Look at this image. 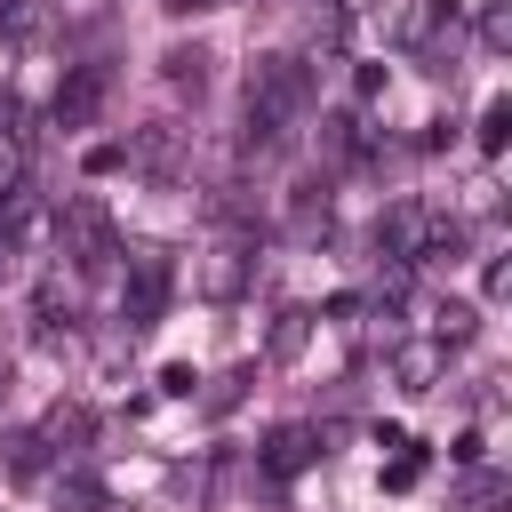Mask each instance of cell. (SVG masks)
<instances>
[{"instance_id": "1", "label": "cell", "mask_w": 512, "mask_h": 512, "mask_svg": "<svg viewBox=\"0 0 512 512\" xmlns=\"http://www.w3.org/2000/svg\"><path fill=\"white\" fill-rule=\"evenodd\" d=\"M312 112V64L304 56H264L256 72H248V144L256 152H272V144H288V128Z\"/></svg>"}, {"instance_id": "2", "label": "cell", "mask_w": 512, "mask_h": 512, "mask_svg": "<svg viewBox=\"0 0 512 512\" xmlns=\"http://www.w3.org/2000/svg\"><path fill=\"white\" fill-rule=\"evenodd\" d=\"M416 248H424V208H384V216H376V256H384L392 272H408Z\"/></svg>"}, {"instance_id": "3", "label": "cell", "mask_w": 512, "mask_h": 512, "mask_svg": "<svg viewBox=\"0 0 512 512\" xmlns=\"http://www.w3.org/2000/svg\"><path fill=\"white\" fill-rule=\"evenodd\" d=\"M104 104V64H80L64 88H56V104H48V120L56 128H88V112Z\"/></svg>"}, {"instance_id": "4", "label": "cell", "mask_w": 512, "mask_h": 512, "mask_svg": "<svg viewBox=\"0 0 512 512\" xmlns=\"http://www.w3.org/2000/svg\"><path fill=\"white\" fill-rule=\"evenodd\" d=\"M160 304H168V264L160 256H136V280H128V328H152L160 320Z\"/></svg>"}, {"instance_id": "5", "label": "cell", "mask_w": 512, "mask_h": 512, "mask_svg": "<svg viewBox=\"0 0 512 512\" xmlns=\"http://www.w3.org/2000/svg\"><path fill=\"white\" fill-rule=\"evenodd\" d=\"M64 232H72V248H80V264H112V224H104V208H88V200H72V208H64Z\"/></svg>"}, {"instance_id": "6", "label": "cell", "mask_w": 512, "mask_h": 512, "mask_svg": "<svg viewBox=\"0 0 512 512\" xmlns=\"http://www.w3.org/2000/svg\"><path fill=\"white\" fill-rule=\"evenodd\" d=\"M304 464H312V432H304V424H280V432L264 440V472L288 480V472H304Z\"/></svg>"}, {"instance_id": "7", "label": "cell", "mask_w": 512, "mask_h": 512, "mask_svg": "<svg viewBox=\"0 0 512 512\" xmlns=\"http://www.w3.org/2000/svg\"><path fill=\"white\" fill-rule=\"evenodd\" d=\"M56 504H64V512H104V488H96L88 472H64V480H56Z\"/></svg>"}, {"instance_id": "8", "label": "cell", "mask_w": 512, "mask_h": 512, "mask_svg": "<svg viewBox=\"0 0 512 512\" xmlns=\"http://www.w3.org/2000/svg\"><path fill=\"white\" fill-rule=\"evenodd\" d=\"M320 144H328L336 160H360V152H368V136H360V120H328V128H320Z\"/></svg>"}, {"instance_id": "9", "label": "cell", "mask_w": 512, "mask_h": 512, "mask_svg": "<svg viewBox=\"0 0 512 512\" xmlns=\"http://www.w3.org/2000/svg\"><path fill=\"white\" fill-rule=\"evenodd\" d=\"M8 472H24V480L40 472V432H16V440H8Z\"/></svg>"}, {"instance_id": "10", "label": "cell", "mask_w": 512, "mask_h": 512, "mask_svg": "<svg viewBox=\"0 0 512 512\" xmlns=\"http://www.w3.org/2000/svg\"><path fill=\"white\" fill-rule=\"evenodd\" d=\"M200 64H208V56H200V48H192V56H184V48H176V56H168V80H176V88H200V80H208V72H200Z\"/></svg>"}, {"instance_id": "11", "label": "cell", "mask_w": 512, "mask_h": 512, "mask_svg": "<svg viewBox=\"0 0 512 512\" xmlns=\"http://www.w3.org/2000/svg\"><path fill=\"white\" fill-rule=\"evenodd\" d=\"M504 128H512V104H488V120H480V152H504Z\"/></svg>"}, {"instance_id": "12", "label": "cell", "mask_w": 512, "mask_h": 512, "mask_svg": "<svg viewBox=\"0 0 512 512\" xmlns=\"http://www.w3.org/2000/svg\"><path fill=\"white\" fill-rule=\"evenodd\" d=\"M24 16H32L24 0H0V32H24Z\"/></svg>"}, {"instance_id": "13", "label": "cell", "mask_w": 512, "mask_h": 512, "mask_svg": "<svg viewBox=\"0 0 512 512\" xmlns=\"http://www.w3.org/2000/svg\"><path fill=\"white\" fill-rule=\"evenodd\" d=\"M168 8H176V16H200V8H216V0H168Z\"/></svg>"}]
</instances>
